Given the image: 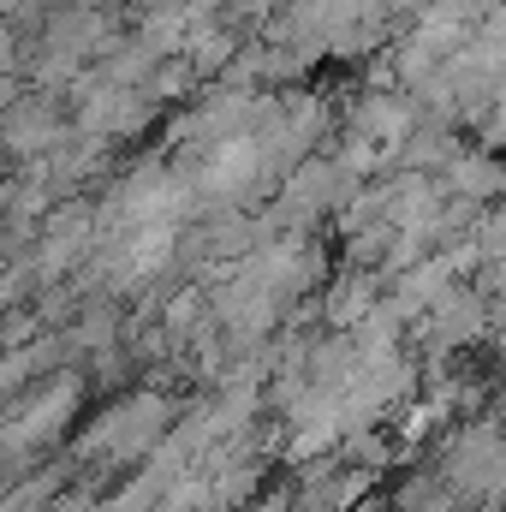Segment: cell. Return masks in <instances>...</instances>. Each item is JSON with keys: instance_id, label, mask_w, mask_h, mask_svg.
I'll return each instance as SVG.
<instances>
[{"instance_id": "6da1fadb", "label": "cell", "mask_w": 506, "mask_h": 512, "mask_svg": "<svg viewBox=\"0 0 506 512\" xmlns=\"http://www.w3.org/2000/svg\"><path fill=\"white\" fill-rule=\"evenodd\" d=\"M459 185H465V191H495L501 173H495V167H459Z\"/></svg>"}]
</instances>
